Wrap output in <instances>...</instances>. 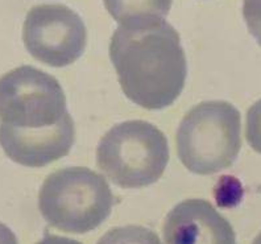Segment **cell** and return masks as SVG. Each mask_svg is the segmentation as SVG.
Masks as SVG:
<instances>
[{
	"mask_svg": "<svg viewBox=\"0 0 261 244\" xmlns=\"http://www.w3.org/2000/svg\"><path fill=\"white\" fill-rule=\"evenodd\" d=\"M110 58L124 95L145 110L172 106L185 87V51L165 19L119 26L110 42Z\"/></svg>",
	"mask_w": 261,
	"mask_h": 244,
	"instance_id": "1",
	"label": "cell"
},
{
	"mask_svg": "<svg viewBox=\"0 0 261 244\" xmlns=\"http://www.w3.org/2000/svg\"><path fill=\"white\" fill-rule=\"evenodd\" d=\"M115 198L102 175L86 166L58 169L45 178L38 209L49 226L70 234H86L111 214Z\"/></svg>",
	"mask_w": 261,
	"mask_h": 244,
	"instance_id": "2",
	"label": "cell"
},
{
	"mask_svg": "<svg viewBox=\"0 0 261 244\" xmlns=\"http://www.w3.org/2000/svg\"><path fill=\"white\" fill-rule=\"evenodd\" d=\"M242 149L239 110L224 101L201 102L189 110L177 131V153L195 175H215L229 168Z\"/></svg>",
	"mask_w": 261,
	"mask_h": 244,
	"instance_id": "3",
	"label": "cell"
},
{
	"mask_svg": "<svg viewBox=\"0 0 261 244\" xmlns=\"http://www.w3.org/2000/svg\"><path fill=\"white\" fill-rule=\"evenodd\" d=\"M169 162L166 136L144 120L119 123L96 147V166L123 189L149 186L163 177Z\"/></svg>",
	"mask_w": 261,
	"mask_h": 244,
	"instance_id": "4",
	"label": "cell"
},
{
	"mask_svg": "<svg viewBox=\"0 0 261 244\" xmlns=\"http://www.w3.org/2000/svg\"><path fill=\"white\" fill-rule=\"evenodd\" d=\"M69 114L60 82L33 66H20L0 78V123L19 130L53 127Z\"/></svg>",
	"mask_w": 261,
	"mask_h": 244,
	"instance_id": "5",
	"label": "cell"
},
{
	"mask_svg": "<svg viewBox=\"0 0 261 244\" xmlns=\"http://www.w3.org/2000/svg\"><path fill=\"white\" fill-rule=\"evenodd\" d=\"M22 41L33 58L51 67L74 64L86 49L87 29L64 4H40L27 13Z\"/></svg>",
	"mask_w": 261,
	"mask_h": 244,
	"instance_id": "6",
	"label": "cell"
},
{
	"mask_svg": "<svg viewBox=\"0 0 261 244\" xmlns=\"http://www.w3.org/2000/svg\"><path fill=\"white\" fill-rule=\"evenodd\" d=\"M75 141L70 114L58 124L42 130H19L0 123V147L12 161L41 168L69 155Z\"/></svg>",
	"mask_w": 261,
	"mask_h": 244,
	"instance_id": "7",
	"label": "cell"
},
{
	"mask_svg": "<svg viewBox=\"0 0 261 244\" xmlns=\"http://www.w3.org/2000/svg\"><path fill=\"white\" fill-rule=\"evenodd\" d=\"M163 232L165 244H236L231 223L199 198L175 205L166 215Z\"/></svg>",
	"mask_w": 261,
	"mask_h": 244,
	"instance_id": "8",
	"label": "cell"
},
{
	"mask_svg": "<svg viewBox=\"0 0 261 244\" xmlns=\"http://www.w3.org/2000/svg\"><path fill=\"white\" fill-rule=\"evenodd\" d=\"M106 10L119 26L144 20L165 19L173 0H103Z\"/></svg>",
	"mask_w": 261,
	"mask_h": 244,
	"instance_id": "9",
	"label": "cell"
},
{
	"mask_svg": "<svg viewBox=\"0 0 261 244\" xmlns=\"http://www.w3.org/2000/svg\"><path fill=\"white\" fill-rule=\"evenodd\" d=\"M96 244H161L159 235L143 226H124L106 232Z\"/></svg>",
	"mask_w": 261,
	"mask_h": 244,
	"instance_id": "10",
	"label": "cell"
},
{
	"mask_svg": "<svg viewBox=\"0 0 261 244\" xmlns=\"http://www.w3.org/2000/svg\"><path fill=\"white\" fill-rule=\"evenodd\" d=\"M245 139L249 147L261 155V99L255 102L247 112Z\"/></svg>",
	"mask_w": 261,
	"mask_h": 244,
	"instance_id": "11",
	"label": "cell"
},
{
	"mask_svg": "<svg viewBox=\"0 0 261 244\" xmlns=\"http://www.w3.org/2000/svg\"><path fill=\"white\" fill-rule=\"evenodd\" d=\"M243 17L249 33L261 46V0H243Z\"/></svg>",
	"mask_w": 261,
	"mask_h": 244,
	"instance_id": "12",
	"label": "cell"
},
{
	"mask_svg": "<svg viewBox=\"0 0 261 244\" xmlns=\"http://www.w3.org/2000/svg\"><path fill=\"white\" fill-rule=\"evenodd\" d=\"M37 244H82L81 241L74 240V239L65 238V236H58V235H45L41 240Z\"/></svg>",
	"mask_w": 261,
	"mask_h": 244,
	"instance_id": "13",
	"label": "cell"
},
{
	"mask_svg": "<svg viewBox=\"0 0 261 244\" xmlns=\"http://www.w3.org/2000/svg\"><path fill=\"white\" fill-rule=\"evenodd\" d=\"M0 244H19L16 235L2 222H0Z\"/></svg>",
	"mask_w": 261,
	"mask_h": 244,
	"instance_id": "14",
	"label": "cell"
},
{
	"mask_svg": "<svg viewBox=\"0 0 261 244\" xmlns=\"http://www.w3.org/2000/svg\"><path fill=\"white\" fill-rule=\"evenodd\" d=\"M252 244H261V232L255 238V240L252 241Z\"/></svg>",
	"mask_w": 261,
	"mask_h": 244,
	"instance_id": "15",
	"label": "cell"
}]
</instances>
